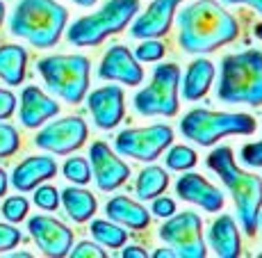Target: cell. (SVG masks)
<instances>
[{
    "label": "cell",
    "instance_id": "6da1fadb",
    "mask_svg": "<svg viewBox=\"0 0 262 258\" xmlns=\"http://www.w3.org/2000/svg\"><path fill=\"white\" fill-rule=\"evenodd\" d=\"M178 46L187 55H208L239 37V23L216 0H196L176 14Z\"/></svg>",
    "mask_w": 262,
    "mask_h": 258
},
{
    "label": "cell",
    "instance_id": "7a4b0ae2",
    "mask_svg": "<svg viewBox=\"0 0 262 258\" xmlns=\"http://www.w3.org/2000/svg\"><path fill=\"white\" fill-rule=\"evenodd\" d=\"M205 165L219 176L221 183L226 185V190L233 196L242 231L249 237H253L258 233V217L262 210V178L258 174L242 169L230 146L212 149L210 155L205 158Z\"/></svg>",
    "mask_w": 262,
    "mask_h": 258
},
{
    "label": "cell",
    "instance_id": "3957f363",
    "mask_svg": "<svg viewBox=\"0 0 262 258\" xmlns=\"http://www.w3.org/2000/svg\"><path fill=\"white\" fill-rule=\"evenodd\" d=\"M69 12L57 0H18L9 16V32L34 48H53L67 30Z\"/></svg>",
    "mask_w": 262,
    "mask_h": 258
},
{
    "label": "cell",
    "instance_id": "277c9868",
    "mask_svg": "<svg viewBox=\"0 0 262 258\" xmlns=\"http://www.w3.org/2000/svg\"><path fill=\"white\" fill-rule=\"evenodd\" d=\"M216 98L228 105H262V50L246 48L224 55Z\"/></svg>",
    "mask_w": 262,
    "mask_h": 258
},
{
    "label": "cell",
    "instance_id": "5b68a950",
    "mask_svg": "<svg viewBox=\"0 0 262 258\" xmlns=\"http://www.w3.org/2000/svg\"><path fill=\"white\" fill-rule=\"evenodd\" d=\"M139 12V0H107L100 9L80 16L67 30V39L78 48H96L105 39L123 32Z\"/></svg>",
    "mask_w": 262,
    "mask_h": 258
},
{
    "label": "cell",
    "instance_id": "8992f818",
    "mask_svg": "<svg viewBox=\"0 0 262 258\" xmlns=\"http://www.w3.org/2000/svg\"><path fill=\"white\" fill-rule=\"evenodd\" d=\"M258 121L244 112H216L208 108H194L180 119V133L185 140L199 146H214L219 140L230 135H253Z\"/></svg>",
    "mask_w": 262,
    "mask_h": 258
},
{
    "label": "cell",
    "instance_id": "52a82bcc",
    "mask_svg": "<svg viewBox=\"0 0 262 258\" xmlns=\"http://www.w3.org/2000/svg\"><path fill=\"white\" fill-rule=\"evenodd\" d=\"M37 71L50 92L71 105L82 103L89 92L92 62L84 55H48L37 62Z\"/></svg>",
    "mask_w": 262,
    "mask_h": 258
},
{
    "label": "cell",
    "instance_id": "ba28073f",
    "mask_svg": "<svg viewBox=\"0 0 262 258\" xmlns=\"http://www.w3.org/2000/svg\"><path fill=\"white\" fill-rule=\"evenodd\" d=\"M180 67L158 64L150 83L133 96V105L142 117H176L180 110Z\"/></svg>",
    "mask_w": 262,
    "mask_h": 258
},
{
    "label": "cell",
    "instance_id": "9c48e42d",
    "mask_svg": "<svg viewBox=\"0 0 262 258\" xmlns=\"http://www.w3.org/2000/svg\"><path fill=\"white\" fill-rule=\"evenodd\" d=\"M158 235L164 245L173 249V254L178 258H205L208 256L203 220L194 210L173 212L160 226Z\"/></svg>",
    "mask_w": 262,
    "mask_h": 258
},
{
    "label": "cell",
    "instance_id": "30bf717a",
    "mask_svg": "<svg viewBox=\"0 0 262 258\" xmlns=\"http://www.w3.org/2000/svg\"><path fill=\"white\" fill-rule=\"evenodd\" d=\"M173 144V128L167 124H150L142 128H125L114 137V149L123 158L153 163Z\"/></svg>",
    "mask_w": 262,
    "mask_h": 258
},
{
    "label": "cell",
    "instance_id": "8fae6325",
    "mask_svg": "<svg viewBox=\"0 0 262 258\" xmlns=\"http://www.w3.org/2000/svg\"><path fill=\"white\" fill-rule=\"evenodd\" d=\"M87 137H89V128L84 124V119L62 117L57 121H50L48 126H43L39 130V135L34 137V144L39 149L48 151V153L67 155V153L78 151L80 146H84Z\"/></svg>",
    "mask_w": 262,
    "mask_h": 258
},
{
    "label": "cell",
    "instance_id": "7c38bea8",
    "mask_svg": "<svg viewBox=\"0 0 262 258\" xmlns=\"http://www.w3.org/2000/svg\"><path fill=\"white\" fill-rule=\"evenodd\" d=\"M89 165H92V178L98 190L114 192L130 178V167L112 151L107 142L98 140L89 146Z\"/></svg>",
    "mask_w": 262,
    "mask_h": 258
},
{
    "label": "cell",
    "instance_id": "4fadbf2b",
    "mask_svg": "<svg viewBox=\"0 0 262 258\" xmlns=\"http://www.w3.org/2000/svg\"><path fill=\"white\" fill-rule=\"evenodd\" d=\"M28 231H30V235H32L34 245L48 258L69 256V251H71V247H73V231L50 215L30 217Z\"/></svg>",
    "mask_w": 262,
    "mask_h": 258
},
{
    "label": "cell",
    "instance_id": "5bb4252c",
    "mask_svg": "<svg viewBox=\"0 0 262 258\" xmlns=\"http://www.w3.org/2000/svg\"><path fill=\"white\" fill-rule=\"evenodd\" d=\"M185 0H150V5L133 18L130 37L133 39H160L171 30L176 18V12Z\"/></svg>",
    "mask_w": 262,
    "mask_h": 258
},
{
    "label": "cell",
    "instance_id": "9a60e30c",
    "mask_svg": "<svg viewBox=\"0 0 262 258\" xmlns=\"http://www.w3.org/2000/svg\"><path fill=\"white\" fill-rule=\"evenodd\" d=\"M87 108L96 128L114 130L125 117V94L119 85H103L87 96Z\"/></svg>",
    "mask_w": 262,
    "mask_h": 258
},
{
    "label": "cell",
    "instance_id": "2e32d148",
    "mask_svg": "<svg viewBox=\"0 0 262 258\" xmlns=\"http://www.w3.org/2000/svg\"><path fill=\"white\" fill-rule=\"evenodd\" d=\"M98 78L121 83L125 87H137L144 83V67H139L137 57L130 53V48L114 44L105 50L103 59H100Z\"/></svg>",
    "mask_w": 262,
    "mask_h": 258
},
{
    "label": "cell",
    "instance_id": "e0dca14e",
    "mask_svg": "<svg viewBox=\"0 0 262 258\" xmlns=\"http://www.w3.org/2000/svg\"><path fill=\"white\" fill-rule=\"evenodd\" d=\"M176 194H178V199L199 206L205 212H219L224 210V204H226L224 192L210 183L205 176L196 174V171H185L176 181Z\"/></svg>",
    "mask_w": 262,
    "mask_h": 258
},
{
    "label": "cell",
    "instance_id": "ac0fdd59",
    "mask_svg": "<svg viewBox=\"0 0 262 258\" xmlns=\"http://www.w3.org/2000/svg\"><path fill=\"white\" fill-rule=\"evenodd\" d=\"M59 114V103L43 94L37 85H28L21 94V108H18V117L25 128H39L48 119Z\"/></svg>",
    "mask_w": 262,
    "mask_h": 258
},
{
    "label": "cell",
    "instance_id": "d6986e66",
    "mask_svg": "<svg viewBox=\"0 0 262 258\" xmlns=\"http://www.w3.org/2000/svg\"><path fill=\"white\" fill-rule=\"evenodd\" d=\"M57 176V163L50 155H30L12 171V185L18 192H32L37 185Z\"/></svg>",
    "mask_w": 262,
    "mask_h": 258
},
{
    "label": "cell",
    "instance_id": "ffe728a7",
    "mask_svg": "<svg viewBox=\"0 0 262 258\" xmlns=\"http://www.w3.org/2000/svg\"><path fill=\"white\" fill-rule=\"evenodd\" d=\"M208 245L219 258H237L242 254V237L233 215L224 212L208 226Z\"/></svg>",
    "mask_w": 262,
    "mask_h": 258
},
{
    "label": "cell",
    "instance_id": "44dd1931",
    "mask_svg": "<svg viewBox=\"0 0 262 258\" xmlns=\"http://www.w3.org/2000/svg\"><path fill=\"white\" fill-rule=\"evenodd\" d=\"M105 215H107V220L117 222V224L125 226V229H133V231H144L150 224V212L139 201L130 199L125 194L112 196L105 204Z\"/></svg>",
    "mask_w": 262,
    "mask_h": 258
},
{
    "label": "cell",
    "instance_id": "7402d4cb",
    "mask_svg": "<svg viewBox=\"0 0 262 258\" xmlns=\"http://www.w3.org/2000/svg\"><path fill=\"white\" fill-rule=\"evenodd\" d=\"M216 69L210 59L199 57L187 67L185 75H180V92H183V98L194 103V101H201L205 94L210 92L214 83Z\"/></svg>",
    "mask_w": 262,
    "mask_h": 258
},
{
    "label": "cell",
    "instance_id": "603a6c76",
    "mask_svg": "<svg viewBox=\"0 0 262 258\" xmlns=\"http://www.w3.org/2000/svg\"><path fill=\"white\" fill-rule=\"evenodd\" d=\"M59 201H62L67 215L71 217L75 224H84L96 215L98 210V201L89 190H84L82 185H71L59 192Z\"/></svg>",
    "mask_w": 262,
    "mask_h": 258
},
{
    "label": "cell",
    "instance_id": "cb8c5ba5",
    "mask_svg": "<svg viewBox=\"0 0 262 258\" xmlns=\"http://www.w3.org/2000/svg\"><path fill=\"white\" fill-rule=\"evenodd\" d=\"M28 67V50L18 44H5L0 46V80L9 87H16L25 80Z\"/></svg>",
    "mask_w": 262,
    "mask_h": 258
},
{
    "label": "cell",
    "instance_id": "d4e9b609",
    "mask_svg": "<svg viewBox=\"0 0 262 258\" xmlns=\"http://www.w3.org/2000/svg\"><path fill=\"white\" fill-rule=\"evenodd\" d=\"M169 188V174L167 169L158 165H150L139 171L137 183H135V192H137L139 201H153L155 196L164 194Z\"/></svg>",
    "mask_w": 262,
    "mask_h": 258
},
{
    "label": "cell",
    "instance_id": "484cf974",
    "mask_svg": "<svg viewBox=\"0 0 262 258\" xmlns=\"http://www.w3.org/2000/svg\"><path fill=\"white\" fill-rule=\"evenodd\" d=\"M89 231H92L94 240L98 242L100 247H107V249H121V247L128 242V231H125V226H121L112 220H94Z\"/></svg>",
    "mask_w": 262,
    "mask_h": 258
},
{
    "label": "cell",
    "instance_id": "4316f807",
    "mask_svg": "<svg viewBox=\"0 0 262 258\" xmlns=\"http://www.w3.org/2000/svg\"><path fill=\"white\" fill-rule=\"evenodd\" d=\"M164 163L171 171H189L191 167H196L199 163V155H196L194 149H189V146L185 144H171L167 149V158H164Z\"/></svg>",
    "mask_w": 262,
    "mask_h": 258
},
{
    "label": "cell",
    "instance_id": "83f0119b",
    "mask_svg": "<svg viewBox=\"0 0 262 258\" xmlns=\"http://www.w3.org/2000/svg\"><path fill=\"white\" fill-rule=\"evenodd\" d=\"M62 174L71 181L73 185H87L92 181V165H89L87 158H80V155H73L69 158L62 167Z\"/></svg>",
    "mask_w": 262,
    "mask_h": 258
},
{
    "label": "cell",
    "instance_id": "f1b7e54d",
    "mask_svg": "<svg viewBox=\"0 0 262 258\" xmlns=\"http://www.w3.org/2000/svg\"><path fill=\"white\" fill-rule=\"evenodd\" d=\"M28 210H30V201L21 194H14V196H7L3 204V215L7 222L12 224H18L28 217Z\"/></svg>",
    "mask_w": 262,
    "mask_h": 258
},
{
    "label": "cell",
    "instance_id": "f546056e",
    "mask_svg": "<svg viewBox=\"0 0 262 258\" xmlns=\"http://www.w3.org/2000/svg\"><path fill=\"white\" fill-rule=\"evenodd\" d=\"M133 55L137 57V62H160L167 55V46L158 39H142Z\"/></svg>",
    "mask_w": 262,
    "mask_h": 258
},
{
    "label": "cell",
    "instance_id": "4dcf8cb0",
    "mask_svg": "<svg viewBox=\"0 0 262 258\" xmlns=\"http://www.w3.org/2000/svg\"><path fill=\"white\" fill-rule=\"evenodd\" d=\"M32 199H34V206L41 208V210L53 212V210L59 208V190L53 188V185H43V183L37 185Z\"/></svg>",
    "mask_w": 262,
    "mask_h": 258
},
{
    "label": "cell",
    "instance_id": "1f68e13d",
    "mask_svg": "<svg viewBox=\"0 0 262 258\" xmlns=\"http://www.w3.org/2000/svg\"><path fill=\"white\" fill-rule=\"evenodd\" d=\"M21 146V135L12 124H0V158L14 155Z\"/></svg>",
    "mask_w": 262,
    "mask_h": 258
},
{
    "label": "cell",
    "instance_id": "d6a6232c",
    "mask_svg": "<svg viewBox=\"0 0 262 258\" xmlns=\"http://www.w3.org/2000/svg\"><path fill=\"white\" fill-rule=\"evenodd\" d=\"M23 240V233L12 224H0V254H7L9 249L18 247Z\"/></svg>",
    "mask_w": 262,
    "mask_h": 258
},
{
    "label": "cell",
    "instance_id": "836d02e7",
    "mask_svg": "<svg viewBox=\"0 0 262 258\" xmlns=\"http://www.w3.org/2000/svg\"><path fill=\"white\" fill-rule=\"evenodd\" d=\"M69 256H73V258H105L107 256V251H105L98 242L82 240V242H78L75 247H71Z\"/></svg>",
    "mask_w": 262,
    "mask_h": 258
},
{
    "label": "cell",
    "instance_id": "e575fe53",
    "mask_svg": "<svg viewBox=\"0 0 262 258\" xmlns=\"http://www.w3.org/2000/svg\"><path fill=\"white\" fill-rule=\"evenodd\" d=\"M239 158L246 167H253V169H260L262 167V140L251 142V144H244L239 151Z\"/></svg>",
    "mask_w": 262,
    "mask_h": 258
},
{
    "label": "cell",
    "instance_id": "d590c367",
    "mask_svg": "<svg viewBox=\"0 0 262 258\" xmlns=\"http://www.w3.org/2000/svg\"><path fill=\"white\" fill-rule=\"evenodd\" d=\"M176 212V201L171 199V196H155L153 199V206H150V215L155 217H162V220H167Z\"/></svg>",
    "mask_w": 262,
    "mask_h": 258
},
{
    "label": "cell",
    "instance_id": "8d00e7d4",
    "mask_svg": "<svg viewBox=\"0 0 262 258\" xmlns=\"http://www.w3.org/2000/svg\"><path fill=\"white\" fill-rule=\"evenodd\" d=\"M14 110H16V96L9 92V89L0 87V121L12 117Z\"/></svg>",
    "mask_w": 262,
    "mask_h": 258
},
{
    "label": "cell",
    "instance_id": "74e56055",
    "mask_svg": "<svg viewBox=\"0 0 262 258\" xmlns=\"http://www.w3.org/2000/svg\"><path fill=\"white\" fill-rule=\"evenodd\" d=\"M121 256L123 258H146L148 256V251L144 249V247H139V245H130V247H121Z\"/></svg>",
    "mask_w": 262,
    "mask_h": 258
},
{
    "label": "cell",
    "instance_id": "f35d334b",
    "mask_svg": "<svg viewBox=\"0 0 262 258\" xmlns=\"http://www.w3.org/2000/svg\"><path fill=\"white\" fill-rule=\"evenodd\" d=\"M224 3H228V5H249V7H253L255 12L262 16V0H224Z\"/></svg>",
    "mask_w": 262,
    "mask_h": 258
},
{
    "label": "cell",
    "instance_id": "ab89813d",
    "mask_svg": "<svg viewBox=\"0 0 262 258\" xmlns=\"http://www.w3.org/2000/svg\"><path fill=\"white\" fill-rule=\"evenodd\" d=\"M7 188H9V178H7V174H5V169L0 167V196L7 194Z\"/></svg>",
    "mask_w": 262,
    "mask_h": 258
},
{
    "label": "cell",
    "instance_id": "60d3db41",
    "mask_svg": "<svg viewBox=\"0 0 262 258\" xmlns=\"http://www.w3.org/2000/svg\"><path fill=\"white\" fill-rule=\"evenodd\" d=\"M153 258H176V254H173V249H155L153 251Z\"/></svg>",
    "mask_w": 262,
    "mask_h": 258
},
{
    "label": "cell",
    "instance_id": "b9f144b4",
    "mask_svg": "<svg viewBox=\"0 0 262 258\" xmlns=\"http://www.w3.org/2000/svg\"><path fill=\"white\" fill-rule=\"evenodd\" d=\"M71 3L80 5V7H92V5H96V3H98V0H71Z\"/></svg>",
    "mask_w": 262,
    "mask_h": 258
},
{
    "label": "cell",
    "instance_id": "7bdbcfd3",
    "mask_svg": "<svg viewBox=\"0 0 262 258\" xmlns=\"http://www.w3.org/2000/svg\"><path fill=\"white\" fill-rule=\"evenodd\" d=\"M14 258H32V254L30 251H16V254H12Z\"/></svg>",
    "mask_w": 262,
    "mask_h": 258
},
{
    "label": "cell",
    "instance_id": "ee69618b",
    "mask_svg": "<svg viewBox=\"0 0 262 258\" xmlns=\"http://www.w3.org/2000/svg\"><path fill=\"white\" fill-rule=\"evenodd\" d=\"M255 37H258L260 42H262V23H258V25H255Z\"/></svg>",
    "mask_w": 262,
    "mask_h": 258
},
{
    "label": "cell",
    "instance_id": "f6af8a7d",
    "mask_svg": "<svg viewBox=\"0 0 262 258\" xmlns=\"http://www.w3.org/2000/svg\"><path fill=\"white\" fill-rule=\"evenodd\" d=\"M5 21V5H3V0H0V25H3Z\"/></svg>",
    "mask_w": 262,
    "mask_h": 258
},
{
    "label": "cell",
    "instance_id": "bcb514c9",
    "mask_svg": "<svg viewBox=\"0 0 262 258\" xmlns=\"http://www.w3.org/2000/svg\"><path fill=\"white\" fill-rule=\"evenodd\" d=\"M258 226L262 229V210H260V217H258Z\"/></svg>",
    "mask_w": 262,
    "mask_h": 258
},
{
    "label": "cell",
    "instance_id": "7dc6e473",
    "mask_svg": "<svg viewBox=\"0 0 262 258\" xmlns=\"http://www.w3.org/2000/svg\"><path fill=\"white\" fill-rule=\"evenodd\" d=\"M260 258H262V251H260Z\"/></svg>",
    "mask_w": 262,
    "mask_h": 258
}]
</instances>
